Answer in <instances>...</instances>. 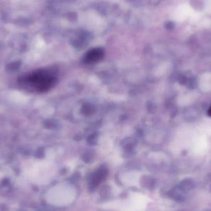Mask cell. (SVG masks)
<instances>
[{
  "mask_svg": "<svg viewBox=\"0 0 211 211\" xmlns=\"http://www.w3.org/2000/svg\"><path fill=\"white\" fill-rule=\"evenodd\" d=\"M56 79L51 71L38 70L24 76L21 82L33 91L37 92H46L52 88L56 83Z\"/></svg>",
  "mask_w": 211,
  "mask_h": 211,
  "instance_id": "1",
  "label": "cell"
},
{
  "mask_svg": "<svg viewBox=\"0 0 211 211\" xmlns=\"http://www.w3.org/2000/svg\"><path fill=\"white\" fill-rule=\"evenodd\" d=\"M104 50L101 48H95L89 50L85 55V61L88 63H95L101 60L104 56Z\"/></svg>",
  "mask_w": 211,
  "mask_h": 211,
  "instance_id": "2",
  "label": "cell"
},
{
  "mask_svg": "<svg viewBox=\"0 0 211 211\" xmlns=\"http://www.w3.org/2000/svg\"><path fill=\"white\" fill-rule=\"evenodd\" d=\"M208 115H209L210 116H211V105H210V108H209V110H208Z\"/></svg>",
  "mask_w": 211,
  "mask_h": 211,
  "instance_id": "3",
  "label": "cell"
}]
</instances>
